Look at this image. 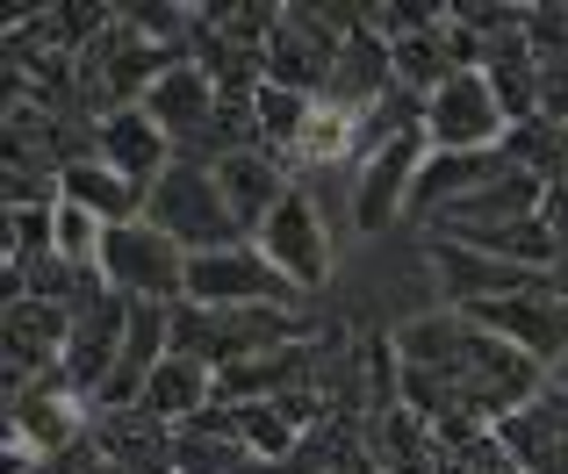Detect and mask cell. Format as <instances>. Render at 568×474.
Wrapping results in <instances>:
<instances>
[{
	"label": "cell",
	"mask_w": 568,
	"mask_h": 474,
	"mask_svg": "<svg viewBox=\"0 0 568 474\" xmlns=\"http://www.w3.org/2000/svg\"><path fill=\"white\" fill-rule=\"evenodd\" d=\"M144 224L166 230L173 245L187 251V259L223 251V245H245V230L231 224V209H223L216 166H194V158H173V166L159 173V187L144 195Z\"/></svg>",
	"instance_id": "1"
},
{
	"label": "cell",
	"mask_w": 568,
	"mask_h": 474,
	"mask_svg": "<svg viewBox=\"0 0 568 474\" xmlns=\"http://www.w3.org/2000/svg\"><path fill=\"white\" fill-rule=\"evenodd\" d=\"M187 302H202V309H260V302L303 309L310 295L295 288V280L281 274L260 245H223V251L187 259Z\"/></svg>",
	"instance_id": "2"
},
{
	"label": "cell",
	"mask_w": 568,
	"mask_h": 474,
	"mask_svg": "<svg viewBox=\"0 0 568 474\" xmlns=\"http://www.w3.org/2000/svg\"><path fill=\"white\" fill-rule=\"evenodd\" d=\"M101 274H109V288L123 295V302H166V309L187 302V251L173 245L166 230H152L144 216L109 230Z\"/></svg>",
	"instance_id": "3"
},
{
	"label": "cell",
	"mask_w": 568,
	"mask_h": 474,
	"mask_svg": "<svg viewBox=\"0 0 568 474\" xmlns=\"http://www.w3.org/2000/svg\"><path fill=\"white\" fill-rule=\"evenodd\" d=\"M252 245H260L303 295H324V280L338 274V237H332V224H324V209L310 202L303 181L281 195V209L266 216V230L252 237Z\"/></svg>",
	"instance_id": "4"
},
{
	"label": "cell",
	"mask_w": 568,
	"mask_h": 474,
	"mask_svg": "<svg viewBox=\"0 0 568 474\" xmlns=\"http://www.w3.org/2000/svg\"><path fill=\"white\" fill-rule=\"evenodd\" d=\"M460 317L483 323L504 346H518L526 360H540L547 374L568 367V295L555 280H547V288H526V295H504V302H475V309H460Z\"/></svg>",
	"instance_id": "5"
},
{
	"label": "cell",
	"mask_w": 568,
	"mask_h": 474,
	"mask_svg": "<svg viewBox=\"0 0 568 474\" xmlns=\"http://www.w3.org/2000/svg\"><path fill=\"white\" fill-rule=\"evenodd\" d=\"M504 130H511V115L497 109L483 72H454V80L425 101V144L432 152H497Z\"/></svg>",
	"instance_id": "6"
},
{
	"label": "cell",
	"mask_w": 568,
	"mask_h": 474,
	"mask_svg": "<svg viewBox=\"0 0 568 474\" xmlns=\"http://www.w3.org/2000/svg\"><path fill=\"white\" fill-rule=\"evenodd\" d=\"M425 158H432L425 130L403 137V144H388L382 158H367V166L353 173V230L382 237L396 216H410V187H417V173H425Z\"/></svg>",
	"instance_id": "7"
},
{
	"label": "cell",
	"mask_w": 568,
	"mask_h": 474,
	"mask_svg": "<svg viewBox=\"0 0 568 474\" xmlns=\"http://www.w3.org/2000/svg\"><path fill=\"white\" fill-rule=\"evenodd\" d=\"M216 187H223V209H231V224L245 230V245H252V237L266 230V216L281 209V195L295 187V166H288L281 152H266V144H260V152H231V158H223V166H216Z\"/></svg>",
	"instance_id": "8"
},
{
	"label": "cell",
	"mask_w": 568,
	"mask_h": 474,
	"mask_svg": "<svg viewBox=\"0 0 568 474\" xmlns=\"http://www.w3.org/2000/svg\"><path fill=\"white\" fill-rule=\"evenodd\" d=\"M216 109H223V94H216V80H209L202 65H173L166 80L144 94V115H152L159 130H166V144H173V158L194 152V144L209 137V123H216Z\"/></svg>",
	"instance_id": "9"
},
{
	"label": "cell",
	"mask_w": 568,
	"mask_h": 474,
	"mask_svg": "<svg viewBox=\"0 0 568 474\" xmlns=\"http://www.w3.org/2000/svg\"><path fill=\"white\" fill-rule=\"evenodd\" d=\"M123 338H130V302L123 295H101L94 309H80L72 317V346H65V381L94 403L101 381L115 374V360H123Z\"/></svg>",
	"instance_id": "10"
},
{
	"label": "cell",
	"mask_w": 568,
	"mask_h": 474,
	"mask_svg": "<svg viewBox=\"0 0 568 474\" xmlns=\"http://www.w3.org/2000/svg\"><path fill=\"white\" fill-rule=\"evenodd\" d=\"M94 446L109 453L115 474H181L173 461V424H159L152 410H94Z\"/></svg>",
	"instance_id": "11"
},
{
	"label": "cell",
	"mask_w": 568,
	"mask_h": 474,
	"mask_svg": "<svg viewBox=\"0 0 568 474\" xmlns=\"http://www.w3.org/2000/svg\"><path fill=\"white\" fill-rule=\"evenodd\" d=\"M101 166H115L130 187H144V195H152L159 173L173 166V144H166V130H159L144 109H123V115H109V123H101Z\"/></svg>",
	"instance_id": "12"
},
{
	"label": "cell",
	"mask_w": 568,
	"mask_h": 474,
	"mask_svg": "<svg viewBox=\"0 0 568 474\" xmlns=\"http://www.w3.org/2000/svg\"><path fill=\"white\" fill-rule=\"evenodd\" d=\"M173 461H181V474H231L237 461H260V453L245 446V432H237V410L209 403L194 424L173 432Z\"/></svg>",
	"instance_id": "13"
},
{
	"label": "cell",
	"mask_w": 568,
	"mask_h": 474,
	"mask_svg": "<svg viewBox=\"0 0 568 474\" xmlns=\"http://www.w3.org/2000/svg\"><path fill=\"white\" fill-rule=\"evenodd\" d=\"M367 446H375L382 474H446L439 432H432L417 410H382V418H367Z\"/></svg>",
	"instance_id": "14"
},
{
	"label": "cell",
	"mask_w": 568,
	"mask_h": 474,
	"mask_svg": "<svg viewBox=\"0 0 568 474\" xmlns=\"http://www.w3.org/2000/svg\"><path fill=\"white\" fill-rule=\"evenodd\" d=\"M209 403H216V374H209L202 360H181V352H173V360L152 374V389H144V410H152L159 424H173V432L194 424Z\"/></svg>",
	"instance_id": "15"
},
{
	"label": "cell",
	"mask_w": 568,
	"mask_h": 474,
	"mask_svg": "<svg viewBox=\"0 0 568 474\" xmlns=\"http://www.w3.org/2000/svg\"><path fill=\"white\" fill-rule=\"evenodd\" d=\"M65 202H80V209H94L101 224H138L144 216V187H130L115 166H101V158H87V166L65 173Z\"/></svg>",
	"instance_id": "16"
},
{
	"label": "cell",
	"mask_w": 568,
	"mask_h": 474,
	"mask_svg": "<svg viewBox=\"0 0 568 474\" xmlns=\"http://www.w3.org/2000/svg\"><path fill=\"white\" fill-rule=\"evenodd\" d=\"M504 158H511L518 173H532L540 187H555L568 173V130L547 123V115H532V123H511L504 130Z\"/></svg>",
	"instance_id": "17"
},
{
	"label": "cell",
	"mask_w": 568,
	"mask_h": 474,
	"mask_svg": "<svg viewBox=\"0 0 568 474\" xmlns=\"http://www.w3.org/2000/svg\"><path fill=\"white\" fill-rule=\"evenodd\" d=\"M252 115H260V144H266V152H281V158L295 166L310 123H317V101H310V94H288V86H260Z\"/></svg>",
	"instance_id": "18"
},
{
	"label": "cell",
	"mask_w": 568,
	"mask_h": 474,
	"mask_svg": "<svg viewBox=\"0 0 568 474\" xmlns=\"http://www.w3.org/2000/svg\"><path fill=\"white\" fill-rule=\"evenodd\" d=\"M439 37H446V29H439ZM439 37H403V43H388V51H396V86H410L417 101H432L446 80H454V58H446Z\"/></svg>",
	"instance_id": "19"
},
{
	"label": "cell",
	"mask_w": 568,
	"mask_h": 474,
	"mask_svg": "<svg viewBox=\"0 0 568 474\" xmlns=\"http://www.w3.org/2000/svg\"><path fill=\"white\" fill-rule=\"evenodd\" d=\"M51 251L65 266H101V251H109V224H101L94 209H80V202H58L51 216Z\"/></svg>",
	"instance_id": "20"
},
{
	"label": "cell",
	"mask_w": 568,
	"mask_h": 474,
	"mask_svg": "<svg viewBox=\"0 0 568 474\" xmlns=\"http://www.w3.org/2000/svg\"><path fill=\"white\" fill-rule=\"evenodd\" d=\"M51 216H58V209H14V216H8V266L51 259Z\"/></svg>",
	"instance_id": "21"
},
{
	"label": "cell",
	"mask_w": 568,
	"mask_h": 474,
	"mask_svg": "<svg viewBox=\"0 0 568 474\" xmlns=\"http://www.w3.org/2000/svg\"><path fill=\"white\" fill-rule=\"evenodd\" d=\"M109 474H115V467H109Z\"/></svg>",
	"instance_id": "22"
}]
</instances>
